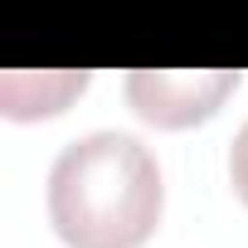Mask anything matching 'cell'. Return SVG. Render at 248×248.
Masks as SVG:
<instances>
[{"mask_svg": "<svg viewBox=\"0 0 248 248\" xmlns=\"http://www.w3.org/2000/svg\"><path fill=\"white\" fill-rule=\"evenodd\" d=\"M238 83V73L229 68H195V73H175V68H137L127 78V97L132 107L156 122V127H190V122L209 117L224 93Z\"/></svg>", "mask_w": 248, "mask_h": 248, "instance_id": "cell-2", "label": "cell"}, {"mask_svg": "<svg viewBox=\"0 0 248 248\" xmlns=\"http://www.w3.org/2000/svg\"><path fill=\"white\" fill-rule=\"evenodd\" d=\"M161 204V166L132 132H88L49 170V219L68 248H137Z\"/></svg>", "mask_w": 248, "mask_h": 248, "instance_id": "cell-1", "label": "cell"}, {"mask_svg": "<svg viewBox=\"0 0 248 248\" xmlns=\"http://www.w3.org/2000/svg\"><path fill=\"white\" fill-rule=\"evenodd\" d=\"M229 180H233L238 200L248 204V122L238 127V137H233V151H229Z\"/></svg>", "mask_w": 248, "mask_h": 248, "instance_id": "cell-3", "label": "cell"}]
</instances>
